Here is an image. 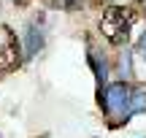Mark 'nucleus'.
Segmentation results:
<instances>
[{
  "instance_id": "nucleus-1",
  "label": "nucleus",
  "mask_w": 146,
  "mask_h": 138,
  "mask_svg": "<svg viewBox=\"0 0 146 138\" xmlns=\"http://www.w3.org/2000/svg\"><path fill=\"white\" fill-rule=\"evenodd\" d=\"M130 95H133V87L125 84V81H114L103 90L100 95V103H103L106 114L108 117H125L127 119V106H130Z\"/></svg>"
},
{
  "instance_id": "nucleus-2",
  "label": "nucleus",
  "mask_w": 146,
  "mask_h": 138,
  "mask_svg": "<svg viewBox=\"0 0 146 138\" xmlns=\"http://www.w3.org/2000/svg\"><path fill=\"white\" fill-rule=\"evenodd\" d=\"M100 33L111 43H125L130 35V19L125 16L122 8H106L100 16Z\"/></svg>"
},
{
  "instance_id": "nucleus-3",
  "label": "nucleus",
  "mask_w": 146,
  "mask_h": 138,
  "mask_svg": "<svg viewBox=\"0 0 146 138\" xmlns=\"http://www.w3.org/2000/svg\"><path fill=\"white\" fill-rule=\"evenodd\" d=\"M41 49H43V27L30 25L27 27V38H25V57H35Z\"/></svg>"
},
{
  "instance_id": "nucleus-4",
  "label": "nucleus",
  "mask_w": 146,
  "mask_h": 138,
  "mask_svg": "<svg viewBox=\"0 0 146 138\" xmlns=\"http://www.w3.org/2000/svg\"><path fill=\"white\" fill-rule=\"evenodd\" d=\"M141 111H146V90H143V87H138V90H133V95H130L127 119H130L133 114H141Z\"/></svg>"
},
{
  "instance_id": "nucleus-5",
  "label": "nucleus",
  "mask_w": 146,
  "mask_h": 138,
  "mask_svg": "<svg viewBox=\"0 0 146 138\" xmlns=\"http://www.w3.org/2000/svg\"><path fill=\"white\" fill-rule=\"evenodd\" d=\"M89 65H92V68H95V73H98V81H106L108 70H106V62H100L98 52H89Z\"/></svg>"
},
{
  "instance_id": "nucleus-6",
  "label": "nucleus",
  "mask_w": 146,
  "mask_h": 138,
  "mask_svg": "<svg viewBox=\"0 0 146 138\" xmlns=\"http://www.w3.org/2000/svg\"><path fill=\"white\" fill-rule=\"evenodd\" d=\"M119 68H122V76H130L133 70H130V54H122V62H119Z\"/></svg>"
},
{
  "instance_id": "nucleus-7",
  "label": "nucleus",
  "mask_w": 146,
  "mask_h": 138,
  "mask_svg": "<svg viewBox=\"0 0 146 138\" xmlns=\"http://www.w3.org/2000/svg\"><path fill=\"white\" fill-rule=\"evenodd\" d=\"M138 52H141V57L146 60V33L141 35V41H138Z\"/></svg>"
},
{
  "instance_id": "nucleus-8",
  "label": "nucleus",
  "mask_w": 146,
  "mask_h": 138,
  "mask_svg": "<svg viewBox=\"0 0 146 138\" xmlns=\"http://www.w3.org/2000/svg\"><path fill=\"white\" fill-rule=\"evenodd\" d=\"M60 5H62V8H76L78 5V0H57Z\"/></svg>"
}]
</instances>
